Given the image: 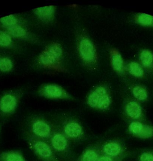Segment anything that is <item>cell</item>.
Listing matches in <instances>:
<instances>
[{
	"mask_svg": "<svg viewBox=\"0 0 153 161\" xmlns=\"http://www.w3.org/2000/svg\"><path fill=\"white\" fill-rule=\"evenodd\" d=\"M124 157V156H123L118 158H114L101 154L97 161H122Z\"/></svg>",
	"mask_w": 153,
	"mask_h": 161,
	"instance_id": "27",
	"label": "cell"
},
{
	"mask_svg": "<svg viewBox=\"0 0 153 161\" xmlns=\"http://www.w3.org/2000/svg\"><path fill=\"white\" fill-rule=\"evenodd\" d=\"M108 93V90L104 86L96 87L88 95L86 101L87 104L91 108L96 109L99 101L104 95Z\"/></svg>",
	"mask_w": 153,
	"mask_h": 161,
	"instance_id": "12",
	"label": "cell"
},
{
	"mask_svg": "<svg viewBox=\"0 0 153 161\" xmlns=\"http://www.w3.org/2000/svg\"><path fill=\"white\" fill-rule=\"evenodd\" d=\"M132 93L134 97L140 101H145L148 98L147 89L143 86H135L132 88Z\"/></svg>",
	"mask_w": 153,
	"mask_h": 161,
	"instance_id": "18",
	"label": "cell"
},
{
	"mask_svg": "<svg viewBox=\"0 0 153 161\" xmlns=\"http://www.w3.org/2000/svg\"><path fill=\"white\" fill-rule=\"evenodd\" d=\"M56 8L54 6H46L35 9V14L44 22H50L54 18Z\"/></svg>",
	"mask_w": 153,
	"mask_h": 161,
	"instance_id": "13",
	"label": "cell"
},
{
	"mask_svg": "<svg viewBox=\"0 0 153 161\" xmlns=\"http://www.w3.org/2000/svg\"><path fill=\"white\" fill-rule=\"evenodd\" d=\"M140 60L144 67L146 69L153 67V53L149 50L144 49L141 52Z\"/></svg>",
	"mask_w": 153,
	"mask_h": 161,
	"instance_id": "16",
	"label": "cell"
},
{
	"mask_svg": "<svg viewBox=\"0 0 153 161\" xmlns=\"http://www.w3.org/2000/svg\"><path fill=\"white\" fill-rule=\"evenodd\" d=\"M49 144L55 154L66 157L70 153L69 140L64 134L61 130H54L48 140Z\"/></svg>",
	"mask_w": 153,
	"mask_h": 161,
	"instance_id": "4",
	"label": "cell"
},
{
	"mask_svg": "<svg viewBox=\"0 0 153 161\" xmlns=\"http://www.w3.org/2000/svg\"><path fill=\"white\" fill-rule=\"evenodd\" d=\"M63 53L62 47L59 44L52 43L39 55V63L46 67L54 68L60 64Z\"/></svg>",
	"mask_w": 153,
	"mask_h": 161,
	"instance_id": "3",
	"label": "cell"
},
{
	"mask_svg": "<svg viewBox=\"0 0 153 161\" xmlns=\"http://www.w3.org/2000/svg\"><path fill=\"white\" fill-rule=\"evenodd\" d=\"M129 71L136 78H141L144 76V72L140 65L135 62H132L129 65Z\"/></svg>",
	"mask_w": 153,
	"mask_h": 161,
	"instance_id": "19",
	"label": "cell"
},
{
	"mask_svg": "<svg viewBox=\"0 0 153 161\" xmlns=\"http://www.w3.org/2000/svg\"><path fill=\"white\" fill-rule=\"evenodd\" d=\"M11 42V38L8 35L3 32L0 31V45L1 46H9Z\"/></svg>",
	"mask_w": 153,
	"mask_h": 161,
	"instance_id": "25",
	"label": "cell"
},
{
	"mask_svg": "<svg viewBox=\"0 0 153 161\" xmlns=\"http://www.w3.org/2000/svg\"><path fill=\"white\" fill-rule=\"evenodd\" d=\"M0 22L5 25V26H10L11 27L13 25L16 24L17 22V19L14 16L12 15L4 17L0 19Z\"/></svg>",
	"mask_w": 153,
	"mask_h": 161,
	"instance_id": "24",
	"label": "cell"
},
{
	"mask_svg": "<svg viewBox=\"0 0 153 161\" xmlns=\"http://www.w3.org/2000/svg\"><path fill=\"white\" fill-rule=\"evenodd\" d=\"M8 32L15 37H23L26 35L25 30L19 26H12L8 29Z\"/></svg>",
	"mask_w": 153,
	"mask_h": 161,
	"instance_id": "22",
	"label": "cell"
},
{
	"mask_svg": "<svg viewBox=\"0 0 153 161\" xmlns=\"http://www.w3.org/2000/svg\"><path fill=\"white\" fill-rule=\"evenodd\" d=\"M27 141L36 156L41 161H59L49 143L28 133Z\"/></svg>",
	"mask_w": 153,
	"mask_h": 161,
	"instance_id": "1",
	"label": "cell"
},
{
	"mask_svg": "<svg viewBox=\"0 0 153 161\" xmlns=\"http://www.w3.org/2000/svg\"><path fill=\"white\" fill-rule=\"evenodd\" d=\"M135 20L137 24L141 26L153 28V16L140 13L136 15Z\"/></svg>",
	"mask_w": 153,
	"mask_h": 161,
	"instance_id": "17",
	"label": "cell"
},
{
	"mask_svg": "<svg viewBox=\"0 0 153 161\" xmlns=\"http://www.w3.org/2000/svg\"><path fill=\"white\" fill-rule=\"evenodd\" d=\"M17 105V100L14 96L6 95L0 100V111L4 114H10L15 111Z\"/></svg>",
	"mask_w": 153,
	"mask_h": 161,
	"instance_id": "10",
	"label": "cell"
},
{
	"mask_svg": "<svg viewBox=\"0 0 153 161\" xmlns=\"http://www.w3.org/2000/svg\"><path fill=\"white\" fill-rule=\"evenodd\" d=\"M79 51L81 58L85 63L92 64L96 58L95 48L93 42L88 38H83L79 46Z\"/></svg>",
	"mask_w": 153,
	"mask_h": 161,
	"instance_id": "7",
	"label": "cell"
},
{
	"mask_svg": "<svg viewBox=\"0 0 153 161\" xmlns=\"http://www.w3.org/2000/svg\"><path fill=\"white\" fill-rule=\"evenodd\" d=\"M61 130L69 140L78 141L84 136L83 127L78 120L73 119L65 120L63 123Z\"/></svg>",
	"mask_w": 153,
	"mask_h": 161,
	"instance_id": "5",
	"label": "cell"
},
{
	"mask_svg": "<svg viewBox=\"0 0 153 161\" xmlns=\"http://www.w3.org/2000/svg\"><path fill=\"white\" fill-rule=\"evenodd\" d=\"M124 146L117 140H110L100 146V152L102 155L114 158L124 156Z\"/></svg>",
	"mask_w": 153,
	"mask_h": 161,
	"instance_id": "8",
	"label": "cell"
},
{
	"mask_svg": "<svg viewBox=\"0 0 153 161\" xmlns=\"http://www.w3.org/2000/svg\"><path fill=\"white\" fill-rule=\"evenodd\" d=\"M32 136L44 140L48 141L53 133L54 129L49 122L40 117H35L30 121L29 125Z\"/></svg>",
	"mask_w": 153,
	"mask_h": 161,
	"instance_id": "2",
	"label": "cell"
},
{
	"mask_svg": "<svg viewBox=\"0 0 153 161\" xmlns=\"http://www.w3.org/2000/svg\"><path fill=\"white\" fill-rule=\"evenodd\" d=\"M0 161H26L21 152L16 150L0 153Z\"/></svg>",
	"mask_w": 153,
	"mask_h": 161,
	"instance_id": "14",
	"label": "cell"
},
{
	"mask_svg": "<svg viewBox=\"0 0 153 161\" xmlns=\"http://www.w3.org/2000/svg\"><path fill=\"white\" fill-rule=\"evenodd\" d=\"M125 113L128 117L136 120L143 116V110L140 104L134 100L130 101L126 104Z\"/></svg>",
	"mask_w": 153,
	"mask_h": 161,
	"instance_id": "11",
	"label": "cell"
},
{
	"mask_svg": "<svg viewBox=\"0 0 153 161\" xmlns=\"http://www.w3.org/2000/svg\"><path fill=\"white\" fill-rule=\"evenodd\" d=\"M111 62L113 68L118 73H122L124 69V61L120 53L114 51L111 55Z\"/></svg>",
	"mask_w": 153,
	"mask_h": 161,
	"instance_id": "15",
	"label": "cell"
},
{
	"mask_svg": "<svg viewBox=\"0 0 153 161\" xmlns=\"http://www.w3.org/2000/svg\"><path fill=\"white\" fill-rule=\"evenodd\" d=\"M42 97L50 99L70 100L72 97L62 86L55 84L44 85L39 91Z\"/></svg>",
	"mask_w": 153,
	"mask_h": 161,
	"instance_id": "6",
	"label": "cell"
},
{
	"mask_svg": "<svg viewBox=\"0 0 153 161\" xmlns=\"http://www.w3.org/2000/svg\"><path fill=\"white\" fill-rule=\"evenodd\" d=\"M101 154L100 146L92 145L83 151L77 161H97Z\"/></svg>",
	"mask_w": 153,
	"mask_h": 161,
	"instance_id": "9",
	"label": "cell"
},
{
	"mask_svg": "<svg viewBox=\"0 0 153 161\" xmlns=\"http://www.w3.org/2000/svg\"><path fill=\"white\" fill-rule=\"evenodd\" d=\"M144 125V124L140 121L134 120L130 122V124L129 125L128 128L129 132L130 134L137 137V136L141 133L143 129Z\"/></svg>",
	"mask_w": 153,
	"mask_h": 161,
	"instance_id": "20",
	"label": "cell"
},
{
	"mask_svg": "<svg viewBox=\"0 0 153 161\" xmlns=\"http://www.w3.org/2000/svg\"><path fill=\"white\" fill-rule=\"evenodd\" d=\"M139 161H153V152L146 151L143 153L139 156Z\"/></svg>",
	"mask_w": 153,
	"mask_h": 161,
	"instance_id": "26",
	"label": "cell"
},
{
	"mask_svg": "<svg viewBox=\"0 0 153 161\" xmlns=\"http://www.w3.org/2000/svg\"><path fill=\"white\" fill-rule=\"evenodd\" d=\"M153 137V127L151 125L144 124L141 133L137 136L140 139H145Z\"/></svg>",
	"mask_w": 153,
	"mask_h": 161,
	"instance_id": "21",
	"label": "cell"
},
{
	"mask_svg": "<svg viewBox=\"0 0 153 161\" xmlns=\"http://www.w3.org/2000/svg\"><path fill=\"white\" fill-rule=\"evenodd\" d=\"M12 64L11 61L7 58L0 59V70L2 71H9L12 69Z\"/></svg>",
	"mask_w": 153,
	"mask_h": 161,
	"instance_id": "23",
	"label": "cell"
}]
</instances>
